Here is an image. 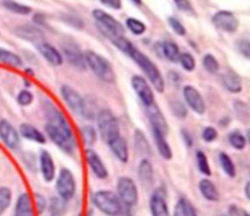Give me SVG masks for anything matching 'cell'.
I'll list each match as a JSON object with an SVG mask.
<instances>
[{
	"label": "cell",
	"mask_w": 250,
	"mask_h": 216,
	"mask_svg": "<svg viewBox=\"0 0 250 216\" xmlns=\"http://www.w3.org/2000/svg\"><path fill=\"white\" fill-rule=\"evenodd\" d=\"M61 55H62L63 61L66 60L70 65L78 68V70H84L87 67L84 55H83V53L78 48H75L72 45H63Z\"/></svg>",
	"instance_id": "obj_18"
},
{
	"label": "cell",
	"mask_w": 250,
	"mask_h": 216,
	"mask_svg": "<svg viewBox=\"0 0 250 216\" xmlns=\"http://www.w3.org/2000/svg\"><path fill=\"white\" fill-rule=\"evenodd\" d=\"M66 200L61 199L60 197H53L49 202L48 208L50 216H62L66 213Z\"/></svg>",
	"instance_id": "obj_32"
},
{
	"label": "cell",
	"mask_w": 250,
	"mask_h": 216,
	"mask_svg": "<svg viewBox=\"0 0 250 216\" xmlns=\"http://www.w3.org/2000/svg\"><path fill=\"white\" fill-rule=\"evenodd\" d=\"M34 200H36V210L38 215H42L48 208V202H46L45 197L42 195L41 193H36L34 194Z\"/></svg>",
	"instance_id": "obj_46"
},
{
	"label": "cell",
	"mask_w": 250,
	"mask_h": 216,
	"mask_svg": "<svg viewBox=\"0 0 250 216\" xmlns=\"http://www.w3.org/2000/svg\"><path fill=\"white\" fill-rule=\"evenodd\" d=\"M44 103H45L44 114L46 117V134L50 141L56 144L63 153L72 154L76 149V139L67 120L55 105L48 100Z\"/></svg>",
	"instance_id": "obj_1"
},
{
	"label": "cell",
	"mask_w": 250,
	"mask_h": 216,
	"mask_svg": "<svg viewBox=\"0 0 250 216\" xmlns=\"http://www.w3.org/2000/svg\"><path fill=\"white\" fill-rule=\"evenodd\" d=\"M217 136H219V133H217L216 129L215 127H205L204 130H203V133H202V138L203 141L207 142V143H211V142H214L215 139L217 138Z\"/></svg>",
	"instance_id": "obj_47"
},
{
	"label": "cell",
	"mask_w": 250,
	"mask_h": 216,
	"mask_svg": "<svg viewBox=\"0 0 250 216\" xmlns=\"http://www.w3.org/2000/svg\"><path fill=\"white\" fill-rule=\"evenodd\" d=\"M85 65L98 76L102 81L106 83H112L115 81V71L111 63L106 58L93 50H85L83 53Z\"/></svg>",
	"instance_id": "obj_3"
},
{
	"label": "cell",
	"mask_w": 250,
	"mask_h": 216,
	"mask_svg": "<svg viewBox=\"0 0 250 216\" xmlns=\"http://www.w3.org/2000/svg\"><path fill=\"white\" fill-rule=\"evenodd\" d=\"M249 190H250V182L248 181V182L246 183V186H244V194H246V198L247 199H250V192H249Z\"/></svg>",
	"instance_id": "obj_54"
},
{
	"label": "cell",
	"mask_w": 250,
	"mask_h": 216,
	"mask_svg": "<svg viewBox=\"0 0 250 216\" xmlns=\"http://www.w3.org/2000/svg\"><path fill=\"white\" fill-rule=\"evenodd\" d=\"M134 151L143 159H148V156L151 153L150 144H149L146 134L141 130H136L134 131Z\"/></svg>",
	"instance_id": "obj_26"
},
{
	"label": "cell",
	"mask_w": 250,
	"mask_h": 216,
	"mask_svg": "<svg viewBox=\"0 0 250 216\" xmlns=\"http://www.w3.org/2000/svg\"><path fill=\"white\" fill-rule=\"evenodd\" d=\"M199 192L200 194L203 195L205 200L208 202H212V203H216L220 200V192L217 190V187L215 186V183L212 182L211 180L209 178H202L199 181Z\"/></svg>",
	"instance_id": "obj_24"
},
{
	"label": "cell",
	"mask_w": 250,
	"mask_h": 216,
	"mask_svg": "<svg viewBox=\"0 0 250 216\" xmlns=\"http://www.w3.org/2000/svg\"><path fill=\"white\" fill-rule=\"evenodd\" d=\"M149 209L151 216H172L168 209L166 194L163 190H156L149 199Z\"/></svg>",
	"instance_id": "obj_15"
},
{
	"label": "cell",
	"mask_w": 250,
	"mask_h": 216,
	"mask_svg": "<svg viewBox=\"0 0 250 216\" xmlns=\"http://www.w3.org/2000/svg\"><path fill=\"white\" fill-rule=\"evenodd\" d=\"M229 142L237 151H243L247 147V137L241 131L236 130L229 134Z\"/></svg>",
	"instance_id": "obj_37"
},
{
	"label": "cell",
	"mask_w": 250,
	"mask_h": 216,
	"mask_svg": "<svg viewBox=\"0 0 250 216\" xmlns=\"http://www.w3.org/2000/svg\"><path fill=\"white\" fill-rule=\"evenodd\" d=\"M185 212H186V216H199L198 215L197 210H195V208L193 207L192 203L188 202L186 198H185Z\"/></svg>",
	"instance_id": "obj_51"
},
{
	"label": "cell",
	"mask_w": 250,
	"mask_h": 216,
	"mask_svg": "<svg viewBox=\"0 0 250 216\" xmlns=\"http://www.w3.org/2000/svg\"><path fill=\"white\" fill-rule=\"evenodd\" d=\"M138 178L144 187H150L154 183L153 164L149 159H142L138 166Z\"/></svg>",
	"instance_id": "obj_25"
},
{
	"label": "cell",
	"mask_w": 250,
	"mask_h": 216,
	"mask_svg": "<svg viewBox=\"0 0 250 216\" xmlns=\"http://www.w3.org/2000/svg\"><path fill=\"white\" fill-rule=\"evenodd\" d=\"M221 82L222 86H224L229 92L233 93V94L241 93L242 89H243L241 76L237 72H234L233 70H231V68H229V70H226L222 73Z\"/></svg>",
	"instance_id": "obj_20"
},
{
	"label": "cell",
	"mask_w": 250,
	"mask_h": 216,
	"mask_svg": "<svg viewBox=\"0 0 250 216\" xmlns=\"http://www.w3.org/2000/svg\"><path fill=\"white\" fill-rule=\"evenodd\" d=\"M129 1H131L132 4L137 5V6H141V5L143 4V1H142V0H129Z\"/></svg>",
	"instance_id": "obj_55"
},
{
	"label": "cell",
	"mask_w": 250,
	"mask_h": 216,
	"mask_svg": "<svg viewBox=\"0 0 250 216\" xmlns=\"http://www.w3.org/2000/svg\"><path fill=\"white\" fill-rule=\"evenodd\" d=\"M195 158H197L198 170H199L203 175L207 176V177L211 176V168H210L209 159H208L207 154L203 151H198L197 154H195Z\"/></svg>",
	"instance_id": "obj_36"
},
{
	"label": "cell",
	"mask_w": 250,
	"mask_h": 216,
	"mask_svg": "<svg viewBox=\"0 0 250 216\" xmlns=\"http://www.w3.org/2000/svg\"><path fill=\"white\" fill-rule=\"evenodd\" d=\"M178 61H180L181 66H182L186 71H188V72H190V71H194L195 66H197L194 56L189 53L181 54L180 58H178Z\"/></svg>",
	"instance_id": "obj_41"
},
{
	"label": "cell",
	"mask_w": 250,
	"mask_h": 216,
	"mask_svg": "<svg viewBox=\"0 0 250 216\" xmlns=\"http://www.w3.org/2000/svg\"><path fill=\"white\" fill-rule=\"evenodd\" d=\"M171 111L175 115L177 119H186L188 115V109L183 103L178 102V100H175V102L171 103Z\"/></svg>",
	"instance_id": "obj_42"
},
{
	"label": "cell",
	"mask_w": 250,
	"mask_h": 216,
	"mask_svg": "<svg viewBox=\"0 0 250 216\" xmlns=\"http://www.w3.org/2000/svg\"><path fill=\"white\" fill-rule=\"evenodd\" d=\"M173 216H186L185 212V198H180L176 203L175 210H173Z\"/></svg>",
	"instance_id": "obj_49"
},
{
	"label": "cell",
	"mask_w": 250,
	"mask_h": 216,
	"mask_svg": "<svg viewBox=\"0 0 250 216\" xmlns=\"http://www.w3.org/2000/svg\"><path fill=\"white\" fill-rule=\"evenodd\" d=\"M14 216H34L32 198L28 193H21L14 208Z\"/></svg>",
	"instance_id": "obj_23"
},
{
	"label": "cell",
	"mask_w": 250,
	"mask_h": 216,
	"mask_svg": "<svg viewBox=\"0 0 250 216\" xmlns=\"http://www.w3.org/2000/svg\"><path fill=\"white\" fill-rule=\"evenodd\" d=\"M1 4L5 9L17 15H29L32 12L31 7L15 0H1Z\"/></svg>",
	"instance_id": "obj_33"
},
{
	"label": "cell",
	"mask_w": 250,
	"mask_h": 216,
	"mask_svg": "<svg viewBox=\"0 0 250 216\" xmlns=\"http://www.w3.org/2000/svg\"><path fill=\"white\" fill-rule=\"evenodd\" d=\"M146 114H148L149 121H150L151 127H153V131H156L159 133L166 136L168 133V124L166 121L164 114L161 112V110L159 109V107L155 103L146 107Z\"/></svg>",
	"instance_id": "obj_14"
},
{
	"label": "cell",
	"mask_w": 250,
	"mask_h": 216,
	"mask_svg": "<svg viewBox=\"0 0 250 216\" xmlns=\"http://www.w3.org/2000/svg\"><path fill=\"white\" fill-rule=\"evenodd\" d=\"M100 2L112 10H120L122 6L121 0H100Z\"/></svg>",
	"instance_id": "obj_50"
},
{
	"label": "cell",
	"mask_w": 250,
	"mask_h": 216,
	"mask_svg": "<svg viewBox=\"0 0 250 216\" xmlns=\"http://www.w3.org/2000/svg\"><path fill=\"white\" fill-rule=\"evenodd\" d=\"M0 63L11 66V67H20L22 65V59L17 54L0 46Z\"/></svg>",
	"instance_id": "obj_30"
},
{
	"label": "cell",
	"mask_w": 250,
	"mask_h": 216,
	"mask_svg": "<svg viewBox=\"0 0 250 216\" xmlns=\"http://www.w3.org/2000/svg\"><path fill=\"white\" fill-rule=\"evenodd\" d=\"M126 27L134 34V36H142L146 33V26L143 21L136 19V17H128L126 20Z\"/></svg>",
	"instance_id": "obj_39"
},
{
	"label": "cell",
	"mask_w": 250,
	"mask_h": 216,
	"mask_svg": "<svg viewBox=\"0 0 250 216\" xmlns=\"http://www.w3.org/2000/svg\"><path fill=\"white\" fill-rule=\"evenodd\" d=\"M85 160H87L90 171H92L95 177L99 178V180H106L109 177V171H107L106 166L103 163L102 158H100L97 151L87 148V151H85Z\"/></svg>",
	"instance_id": "obj_13"
},
{
	"label": "cell",
	"mask_w": 250,
	"mask_h": 216,
	"mask_svg": "<svg viewBox=\"0 0 250 216\" xmlns=\"http://www.w3.org/2000/svg\"><path fill=\"white\" fill-rule=\"evenodd\" d=\"M16 99L17 103H19L21 107H28V105H31L32 103H33L34 97L33 94H32V92H29L28 89H23L17 94Z\"/></svg>",
	"instance_id": "obj_44"
},
{
	"label": "cell",
	"mask_w": 250,
	"mask_h": 216,
	"mask_svg": "<svg viewBox=\"0 0 250 216\" xmlns=\"http://www.w3.org/2000/svg\"><path fill=\"white\" fill-rule=\"evenodd\" d=\"M181 134H182V138H183V141H185L186 146H187L188 148L193 147V137H192V134H190L189 132L187 131V130H183V131H181Z\"/></svg>",
	"instance_id": "obj_52"
},
{
	"label": "cell",
	"mask_w": 250,
	"mask_h": 216,
	"mask_svg": "<svg viewBox=\"0 0 250 216\" xmlns=\"http://www.w3.org/2000/svg\"><path fill=\"white\" fill-rule=\"evenodd\" d=\"M203 66L209 73H217L220 70V64L212 54H205L203 58Z\"/></svg>",
	"instance_id": "obj_40"
},
{
	"label": "cell",
	"mask_w": 250,
	"mask_h": 216,
	"mask_svg": "<svg viewBox=\"0 0 250 216\" xmlns=\"http://www.w3.org/2000/svg\"><path fill=\"white\" fill-rule=\"evenodd\" d=\"M131 85L136 94L138 95L141 102L146 107L154 104V90L151 86L149 85L148 80H146V78L139 75H134L131 78Z\"/></svg>",
	"instance_id": "obj_10"
},
{
	"label": "cell",
	"mask_w": 250,
	"mask_h": 216,
	"mask_svg": "<svg viewBox=\"0 0 250 216\" xmlns=\"http://www.w3.org/2000/svg\"><path fill=\"white\" fill-rule=\"evenodd\" d=\"M80 132H81V138H82L83 143H84L88 148L94 146L98 137L97 130H95L94 127L89 126V125H85V126L81 127Z\"/></svg>",
	"instance_id": "obj_34"
},
{
	"label": "cell",
	"mask_w": 250,
	"mask_h": 216,
	"mask_svg": "<svg viewBox=\"0 0 250 216\" xmlns=\"http://www.w3.org/2000/svg\"><path fill=\"white\" fill-rule=\"evenodd\" d=\"M61 98L63 99V102L66 103L68 108L72 110L76 114H81L83 108V102H84V98L75 89V88L70 87V86L65 85L61 87L60 89Z\"/></svg>",
	"instance_id": "obj_16"
},
{
	"label": "cell",
	"mask_w": 250,
	"mask_h": 216,
	"mask_svg": "<svg viewBox=\"0 0 250 216\" xmlns=\"http://www.w3.org/2000/svg\"><path fill=\"white\" fill-rule=\"evenodd\" d=\"M229 216H250L248 212L246 210H239L236 205H231L229 207Z\"/></svg>",
	"instance_id": "obj_53"
},
{
	"label": "cell",
	"mask_w": 250,
	"mask_h": 216,
	"mask_svg": "<svg viewBox=\"0 0 250 216\" xmlns=\"http://www.w3.org/2000/svg\"><path fill=\"white\" fill-rule=\"evenodd\" d=\"M126 54L139 66V67H141V70L143 71L144 75L146 76L149 82L153 85L154 89L158 90L159 93H163L164 90H165V80H164L163 75H161L158 66H156L146 54L139 51L133 44H132V46L128 49V51H127Z\"/></svg>",
	"instance_id": "obj_2"
},
{
	"label": "cell",
	"mask_w": 250,
	"mask_h": 216,
	"mask_svg": "<svg viewBox=\"0 0 250 216\" xmlns=\"http://www.w3.org/2000/svg\"><path fill=\"white\" fill-rule=\"evenodd\" d=\"M88 216H94L93 215V210H89V212H88Z\"/></svg>",
	"instance_id": "obj_56"
},
{
	"label": "cell",
	"mask_w": 250,
	"mask_h": 216,
	"mask_svg": "<svg viewBox=\"0 0 250 216\" xmlns=\"http://www.w3.org/2000/svg\"><path fill=\"white\" fill-rule=\"evenodd\" d=\"M153 136H154V141H155V146L156 149H158L159 154L163 156L165 160H171L172 159V149H171L170 144L167 143L166 141V136L164 134L159 133V132L153 131Z\"/></svg>",
	"instance_id": "obj_28"
},
{
	"label": "cell",
	"mask_w": 250,
	"mask_h": 216,
	"mask_svg": "<svg viewBox=\"0 0 250 216\" xmlns=\"http://www.w3.org/2000/svg\"><path fill=\"white\" fill-rule=\"evenodd\" d=\"M173 2H175L176 7H177L180 11L186 12V14L189 15H195L194 7H193L190 0H173Z\"/></svg>",
	"instance_id": "obj_45"
},
{
	"label": "cell",
	"mask_w": 250,
	"mask_h": 216,
	"mask_svg": "<svg viewBox=\"0 0 250 216\" xmlns=\"http://www.w3.org/2000/svg\"><path fill=\"white\" fill-rule=\"evenodd\" d=\"M107 146L111 149L112 154L116 156V159L121 163H127L129 159V149L127 146L126 139L122 136L116 137L115 139H112L110 143H107Z\"/></svg>",
	"instance_id": "obj_22"
},
{
	"label": "cell",
	"mask_w": 250,
	"mask_h": 216,
	"mask_svg": "<svg viewBox=\"0 0 250 216\" xmlns=\"http://www.w3.org/2000/svg\"><path fill=\"white\" fill-rule=\"evenodd\" d=\"M237 50H238V53L241 55H243L248 60L250 58V43L248 39H241L237 43Z\"/></svg>",
	"instance_id": "obj_48"
},
{
	"label": "cell",
	"mask_w": 250,
	"mask_h": 216,
	"mask_svg": "<svg viewBox=\"0 0 250 216\" xmlns=\"http://www.w3.org/2000/svg\"><path fill=\"white\" fill-rule=\"evenodd\" d=\"M212 23L217 29L226 33H236L239 27V21L233 12L229 10H220L212 16Z\"/></svg>",
	"instance_id": "obj_9"
},
{
	"label": "cell",
	"mask_w": 250,
	"mask_h": 216,
	"mask_svg": "<svg viewBox=\"0 0 250 216\" xmlns=\"http://www.w3.org/2000/svg\"><path fill=\"white\" fill-rule=\"evenodd\" d=\"M92 202L100 213L106 216H120L124 214V205L111 191H98L92 195Z\"/></svg>",
	"instance_id": "obj_4"
},
{
	"label": "cell",
	"mask_w": 250,
	"mask_h": 216,
	"mask_svg": "<svg viewBox=\"0 0 250 216\" xmlns=\"http://www.w3.org/2000/svg\"><path fill=\"white\" fill-rule=\"evenodd\" d=\"M219 161H220V165H221V169L224 170V173H226L229 177L233 178L236 177V165H234L233 160L231 159V156L229 155L227 153H220L219 154Z\"/></svg>",
	"instance_id": "obj_31"
},
{
	"label": "cell",
	"mask_w": 250,
	"mask_h": 216,
	"mask_svg": "<svg viewBox=\"0 0 250 216\" xmlns=\"http://www.w3.org/2000/svg\"><path fill=\"white\" fill-rule=\"evenodd\" d=\"M20 136H22L23 138L28 139V141L36 142V143L44 144L46 142L45 136L39 131L38 129L33 126L31 124H22L20 126Z\"/></svg>",
	"instance_id": "obj_27"
},
{
	"label": "cell",
	"mask_w": 250,
	"mask_h": 216,
	"mask_svg": "<svg viewBox=\"0 0 250 216\" xmlns=\"http://www.w3.org/2000/svg\"><path fill=\"white\" fill-rule=\"evenodd\" d=\"M15 34L28 42H38V43H41V41L44 39L43 32L38 27L32 26V24H21V26L16 27Z\"/></svg>",
	"instance_id": "obj_21"
},
{
	"label": "cell",
	"mask_w": 250,
	"mask_h": 216,
	"mask_svg": "<svg viewBox=\"0 0 250 216\" xmlns=\"http://www.w3.org/2000/svg\"><path fill=\"white\" fill-rule=\"evenodd\" d=\"M98 132L105 143H110L112 139L121 136L120 134L119 120L116 119L111 110L102 109L97 115Z\"/></svg>",
	"instance_id": "obj_6"
},
{
	"label": "cell",
	"mask_w": 250,
	"mask_h": 216,
	"mask_svg": "<svg viewBox=\"0 0 250 216\" xmlns=\"http://www.w3.org/2000/svg\"><path fill=\"white\" fill-rule=\"evenodd\" d=\"M12 202V192L6 186H0V216L4 214Z\"/></svg>",
	"instance_id": "obj_38"
},
{
	"label": "cell",
	"mask_w": 250,
	"mask_h": 216,
	"mask_svg": "<svg viewBox=\"0 0 250 216\" xmlns=\"http://www.w3.org/2000/svg\"><path fill=\"white\" fill-rule=\"evenodd\" d=\"M183 98L189 109H192L195 114L203 115L207 110V104L204 98L200 94L199 90L193 86H185L183 87Z\"/></svg>",
	"instance_id": "obj_11"
},
{
	"label": "cell",
	"mask_w": 250,
	"mask_h": 216,
	"mask_svg": "<svg viewBox=\"0 0 250 216\" xmlns=\"http://www.w3.org/2000/svg\"><path fill=\"white\" fill-rule=\"evenodd\" d=\"M39 169H41L42 176L45 182H53L55 180V163L53 160V156L50 153L46 151H41V156H39Z\"/></svg>",
	"instance_id": "obj_17"
},
{
	"label": "cell",
	"mask_w": 250,
	"mask_h": 216,
	"mask_svg": "<svg viewBox=\"0 0 250 216\" xmlns=\"http://www.w3.org/2000/svg\"><path fill=\"white\" fill-rule=\"evenodd\" d=\"M234 114L238 117L239 121L248 124L249 122V105L242 100H234L233 103Z\"/></svg>",
	"instance_id": "obj_35"
},
{
	"label": "cell",
	"mask_w": 250,
	"mask_h": 216,
	"mask_svg": "<svg viewBox=\"0 0 250 216\" xmlns=\"http://www.w3.org/2000/svg\"><path fill=\"white\" fill-rule=\"evenodd\" d=\"M38 51L49 64H51V65L60 66L63 64V58L62 55H61L60 51H59L55 46L51 45V44L46 43V42H41V43H38Z\"/></svg>",
	"instance_id": "obj_19"
},
{
	"label": "cell",
	"mask_w": 250,
	"mask_h": 216,
	"mask_svg": "<svg viewBox=\"0 0 250 216\" xmlns=\"http://www.w3.org/2000/svg\"><path fill=\"white\" fill-rule=\"evenodd\" d=\"M93 17L95 19V22H97V26L100 29V32L111 42L114 39L119 38V37H124V24L117 21L114 16L105 12L104 10H93Z\"/></svg>",
	"instance_id": "obj_5"
},
{
	"label": "cell",
	"mask_w": 250,
	"mask_h": 216,
	"mask_svg": "<svg viewBox=\"0 0 250 216\" xmlns=\"http://www.w3.org/2000/svg\"><path fill=\"white\" fill-rule=\"evenodd\" d=\"M159 45H160L161 55H164V58H166L171 63H177L178 58L181 55V51L175 42L165 41L159 44Z\"/></svg>",
	"instance_id": "obj_29"
},
{
	"label": "cell",
	"mask_w": 250,
	"mask_h": 216,
	"mask_svg": "<svg viewBox=\"0 0 250 216\" xmlns=\"http://www.w3.org/2000/svg\"><path fill=\"white\" fill-rule=\"evenodd\" d=\"M0 138L2 143L11 151H17L21 147V137L19 131L7 120L0 121Z\"/></svg>",
	"instance_id": "obj_12"
},
{
	"label": "cell",
	"mask_w": 250,
	"mask_h": 216,
	"mask_svg": "<svg viewBox=\"0 0 250 216\" xmlns=\"http://www.w3.org/2000/svg\"><path fill=\"white\" fill-rule=\"evenodd\" d=\"M116 195L121 200L122 205L126 208H132L138 203L139 192L136 183L131 177L122 176L117 180Z\"/></svg>",
	"instance_id": "obj_7"
},
{
	"label": "cell",
	"mask_w": 250,
	"mask_h": 216,
	"mask_svg": "<svg viewBox=\"0 0 250 216\" xmlns=\"http://www.w3.org/2000/svg\"><path fill=\"white\" fill-rule=\"evenodd\" d=\"M167 22H168V26L172 28V31L175 32L177 36H186L187 31H186V27L183 26V23L180 21V20L176 19V17H173V16H171V17H168Z\"/></svg>",
	"instance_id": "obj_43"
},
{
	"label": "cell",
	"mask_w": 250,
	"mask_h": 216,
	"mask_svg": "<svg viewBox=\"0 0 250 216\" xmlns=\"http://www.w3.org/2000/svg\"><path fill=\"white\" fill-rule=\"evenodd\" d=\"M222 216H227V215H222Z\"/></svg>",
	"instance_id": "obj_57"
},
{
	"label": "cell",
	"mask_w": 250,
	"mask_h": 216,
	"mask_svg": "<svg viewBox=\"0 0 250 216\" xmlns=\"http://www.w3.org/2000/svg\"><path fill=\"white\" fill-rule=\"evenodd\" d=\"M55 190L56 193H58V197L66 200V202H68V200H71L75 197L76 190H77V183H76L75 175H73L70 169H61L58 177H56Z\"/></svg>",
	"instance_id": "obj_8"
}]
</instances>
